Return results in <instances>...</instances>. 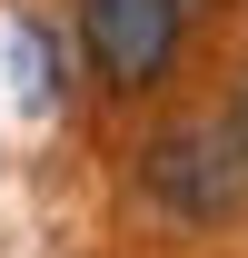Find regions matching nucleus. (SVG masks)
Masks as SVG:
<instances>
[{
  "instance_id": "3",
  "label": "nucleus",
  "mask_w": 248,
  "mask_h": 258,
  "mask_svg": "<svg viewBox=\"0 0 248 258\" xmlns=\"http://www.w3.org/2000/svg\"><path fill=\"white\" fill-rule=\"evenodd\" d=\"M10 90H20V109H50V99H60V70H50V30H40V20L10 30Z\"/></svg>"
},
{
  "instance_id": "4",
  "label": "nucleus",
  "mask_w": 248,
  "mask_h": 258,
  "mask_svg": "<svg viewBox=\"0 0 248 258\" xmlns=\"http://www.w3.org/2000/svg\"><path fill=\"white\" fill-rule=\"evenodd\" d=\"M218 119L238 129V149H248V60H238V80H228V109H218Z\"/></svg>"
},
{
  "instance_id": "2",
  "label": "nucleus",
  "mask_w": 248,
  "mask_h": 258,
  "mask_svg": "<svg viewBox=\"0 0 248 258\" xmlns=\"http://www.w3.org/2000/svg\"><path fill=\"white\" fill-rule=\"evenodd\" d=\"M80 40L119 99H149L189 50V0H80Z\"/></svg>"
},
{
  "instance_id": "1",
  "label": "nucleus",
  "mask_w": 248,
  "mask_h": 258,
  "mask_svg": "<svg viewBox=\"0 0 248 258\" xmlns=\"http://www.w3.org/2000/svg\"><path fill=\"white\" fill-rule=\"evenodd\" d=\"M139 189L159 219H238L248 209V149L228 119H179L139 149Z\"/></svg>"
}]
</instances>
